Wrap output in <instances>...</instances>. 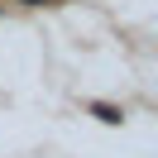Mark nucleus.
I'll list each match as a JSON object with an SVG mask.
<instances>
[{"label": "nucleus", "mask_w": 158, "mask_h": 158, "mask_svg": "<svg viewBox=\"0 0 158 158\" xmlns=\"http://www.w3.org/2000/svg\"><path fill=\"white\" fill-rule=\"evenodd\" d=\"M24 5H43V0H24Z\"/></svg>", "instance_id": "f257e3e1"}]
</instances>
